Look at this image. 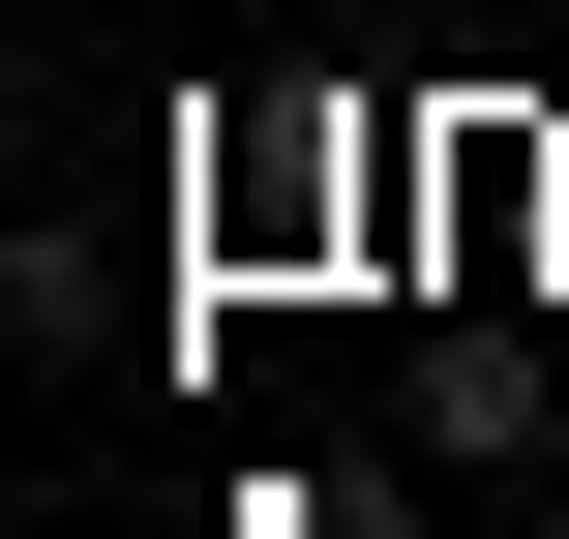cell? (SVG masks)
<instances>
[{"mask_svg":"<svg viewBox=\"0 0 569 539\" xmlns=\"http://www.w3.org/2000/svg\"><path fill=\"white\" fill-rule=\"evenodd\" d=\"M270 539H420V510H390V480H360V450H330V480H300V510H270Z\"/></svg>","mask_w":569,"mask_h":539,"instance_id":"1","label":"cell"},{"mask_svg":"<svg viewBox=\"0 0 569 539\" xmlns=\"http://www.w3.org/2000/svg\"><path fill=\"white\" fill-rule=\"evenodd\" d=\"M510 539H569V510H510Z\"/></svg>","mask_w":569,"mask_h":539,"instance_id":"2","label":"cell"}]
</instances>
